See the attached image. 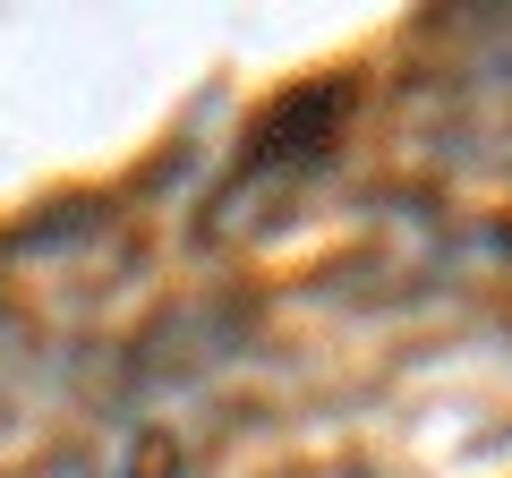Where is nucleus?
Instances as JSON below:
<instances>
[{"label":"nucleus","mask_w":512,"mask_h":478,"mask_svg":"<svg viewBox=\"0 0 512 478\" xmlns=\"http://www.w3.org/2000/svg\"><path fill=\"white\" fill-rule=\"evenodd\" d=\"M342 111H350L342 86H316V103H308V94L274 103V111H265V129L248 137V171H256V180H282V171L316 163V154L333 146V129H342Z\"/></svg>","instance_id":"nucleus-1"}]
</instances>
